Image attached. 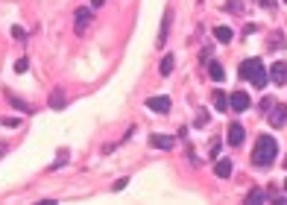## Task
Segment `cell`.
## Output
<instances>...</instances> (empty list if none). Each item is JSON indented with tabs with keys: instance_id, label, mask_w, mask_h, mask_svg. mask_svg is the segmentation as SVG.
Segmentation results:
<instances>
[{
	"instance_id": "cell-1",
	"label": "cell",
	"mask_w": 287,
	"mask_h": 205,
	"mask_svg": "<svg viewBox=\"0 0 287 205\" xmlns=\"http://www.w3.org/2000/svg\"><path fill=\"white\" fill-rule=\"evenodd\" d=\"M278 156V144H275L273 135H261L258 141H255V150H252V164H258V167H270Z\"/></svg>"
},
{
	"instance_id": "cell-2",
	"label": "cell",
	"mask_w": 287,
	"mask_h": 205,
	"mask_svg": "<svg viewBox=\"0 0 287 205\" xmlns=\"http://www.w3.org/2000/svg\"><path fill=\"white\" fill-rule=\"evenodd\" d=\"M238 73L243 76V79H249L255 88H267V82H270V73L264 71V65L258 59H246L243 65H240Z\"/></svg>"
},
{
	"instance_id": "cell-3",
	"label": "cell",
	"mask_w": 287,
	"mask_h": 205,
	"mask_svg": "<svg viewBox=\"0 0 287 205\" xmlns=\"http://www.w3.org/2000/svg\"><path fill=\"white\" fill-rule=\"evenodd\" d=\"M91 21H94V9H91V6L76 9V12H73V30H76V36H85V30H88Z\"/></svg>"
},
{
	"instance_id": "cell-4",
	"label": "cell",
	"mask_w": 287,
	"mask_h": 205,
	"mask_svg": "<svg viewBox=\"0 0 287 205\" xmlns=\"http://www.w3.org/2000/svg\"><path fill=\"white\" fill-rule=\"evenodd\" d=\"M267 121H270L273 129H281L287 123V106H273V109L267 111Z\"/></svg>"
},
{
	"instance_id": "cell-5",
	"label": "cell",
	"mask_w": 287,
	"mask_h": 205,
	"mask_svg": "<svg viewBox=\"0 0 287 205\" xmlns=\"http://www.w3.org/2000/svg\"><path fill=\"white\" fill-rule=\"evenodd\" d=\"M252 106V100L246 91H235V94L228 97V109H235V111H249Z\"/></svg>"
},
{
	"instance_id": "cell-6",
	"label": "cell",
	"mask_w": 287,
	"mask_h": 205,
	"mask_svg": "<svg viewBox=\"0 0 287 205\" xmlns=\"http://www.w3.org/2000/svg\"><path fill=\"white\" fill-rule=\"evenodd\" d=\"M270 79H273V85H284L287 82V62H273Z\"/></svg>"
},
{
	"instance_id": "cell-7",
	"label": "cell",
	"mask_w": 287,
	"mask_h": 205,
	"mask_svg": "<svg viewBox=\"0 0 287 205\" xmlns=\"http://www.w3.org/2000/svg\"><path fill=\"white\" fill-rule=\"evenodd\" d=\"M226 132H228V135H226V141H228L232 147H240V144H243V138H246V129H243L240 123H232Z\"/></svg>"
},
{
	"instance_id": "cell-8",
	"label": "cell",
	"mask_w": 287,
	"mask_h": 205,
	"mask_svg": "<svg viewBox=\"0 0 287 205\" xmlns=\"http://www.w3.org/2000/svg\"><path fill=\"white\" fill-rule=\"evenodd\" d=\"M147 109H153L156 114H167L170 111V97H150V100H147Z\"/></svg>"
},
{
	"instance_id": "cell-9",
	"label": "cell",
	"mask_w": 287,
	"mask_h": 205,
	"mask_svg": "<svg viewBox=\"0 0 287 205\" xmlns=\"http://www.w3.org/2000/svg\"><path fill=\"white\" fill-rule=\"evenodd\" d=\"M214 173H217V179H228V176H232V158H220Z\"/></svg>"
},
{
	"instance_id": "cell-10",
	"label": "cell",
	"mask_w": 287,
	"mask_h": 205,
	"mask_svg": "<svg viewBox=\"0 0 287 205\" xmlns=\"http://www.w3.org/2000/svg\"><path fill=\"white\" fill-rule=\"evenodd\" d=\"M150 144L156 147V150H170V147L176 144V141H173L170 135H153V138H150Z\"/></svg>"
},
{
	"instance_id": "cell-11",
	"label": "cell",
	"mask_w": 287,
	"mask_h": 205,
	"mask_svg": "<svg viewBox=\"0 0 287 205\" xmlns=\"http://www.w3.org/2000/svg\"><path fill=\"white\" fill-rule=\"evenodd\" d=\"M170 24H173V12H164V21H161V33H158V44H164L167 41V36H170Z\"/></svg>"
},
{
	"instance_id": "cell-12",
	"label": "cell",
	"mask_w": 287,
	"mask_h": 205,
	"mask_svg": "<svg viewBox=\"0 0 287 205\" xmlns=\"http://www.w3.org/2000/svg\"><path fill=\"white\" fill-rule=\"evenodd\" d=\"M50 109H56V111L65 109V91H62V88H56V91L50 94Z\"/></svg>"
},
{
	"instance_id": "cell-13",
	"label": "cell",
	"mask_w": 287,
	"mask_h": 205,
	"mask_svg": "<svg viewBox=\"0 0 287 205\" xmlns=\"http://www.w3.org/2000/svg\"><path fill=\"white\" fill-rule=\"evenodd\" d=\"M208 73H211V79H214V82H223V76H226V73H223V68H220V62H208Z\"/></svg>"
},
{
	"instance_id": "cell-14",
	"label": "cell",
	"mask_w": 287,
	"mask_h": 205,
	"mask_svg": "<svg viewBox=\"0 0 287 205\" xmlns=\"http://www.w3.org/2000/svg\"><path fill=\"white\" fill-rule=\"evenodd\" d=\"M6 100H9V103H12V106H15L18 111H33V109H30V103H24L21 97H15L12 91H6Z\"/></svg>"
},
{
	"instance_id": "cell-15",
	"label": "cell",
	"mask_w": 287,
	"mask_h": 205,
	"mask_svg": "<svg viewBox=\"0 0 287 205\" xmlns=\"http://www.w3.org/2000/svg\"><path fill=\"white\" fill-rule=\"evenodd\" d=\"M264 199H267V191H261V188H255V191L246 193V202L249 205H258V202H264Z\"/></svg>"
},
{
	"instance_id": "cell-16",
	"label": "cell",
	"mask_w": 287,
	"mask_h": 205,
	"mask_svg": "<svg viewBox=\"0 0 287 205\" xmlns=\"http://www.w3.org/2000/svg\"><path fill=\"white\" fill-rule=\"evenodd\" d=\"M173 62H176V59L167 53V56L161 59V65H158V73H161V76H170V73H173Z\"/></svg>"
},
{
	"instance_id": "cell-17",
	"label": "cell",
	"mask_w": 287,
	"mask_h": 205,
	"mask_svg": "<svg viewBox=\"0 0 287 205\" xmlns=\"http://www.w3.org/2000/svg\"><path fill=\"white\" fill-rule=\"evenodd\" d=\"M214 109L217 111H228V97L223 91H214Z\"/></svg>"
},
{
	"instance_id": "cell-18",
	"label": "cell",
	"mask_w": 287,
	"mask_h": 205,
	"mask_svg": "<svg viewBox=\"0 0 287 205\" xmlns=\"http://www.w3.org/2000/svg\"><path fill=\"white\" fill-rule=\"evenodd\" d=\"M214 36H217V41H223V44H228V41L235 38V33H232L228 26H217V30H214Z\"/></svg>"
},
{
	"instance_id": "cell-19",
	"label": "cell",
	"mask_w": 287,
	"mask_h": 205,
	"mask_svg": "<svg viewBox=\"0 0 287 205\" xmlns=\"http://www.w3.org/2000/svg\"><path fill=\"white\" fill-rule=\"evenodd\" d=\"M68 150H59V158H56V161H53V164H50V170H59V167H65V164H68Z\"/></svg>"
},
{
	"instance_id": "cell-20",
	"label": "cell",
	"mask_w": 287,
	"mask_h": 205,
	"mask_svg": "<svg viewBox=\"0 0 287 205\" xmlns=\"http://www.w3.org/2000/svg\"><path fill=\"white\" fill-rule=\"evenodd\" d=\"M12 38L15 41H26V30L24 26H12Z\"/></svg>"
},
{
	"instance_id": "cell-21",
	"label": "cell",
	"mask_w": 287,
	"mask_h": 205,
	"mask_svg": "<svg viewBox=\"0 0 287 205\" xmlns=\"http://www.w3.org/2000/svg\"><path fill=\"white\" fill-rule=\"evenodd\" d=\"M15 71L26 73V71H30V59H18V62H15Z\"/></svg>"
},
{
	"instance_id": "cell-22",
	"label": "cell",
	"mask_w": 287,
	"mask_h": 205,
	"mask_svg": "<svg viewBox=\"0 0 287 205\" xmlns=\"http://www.w3.org/2000/svg\"><path fill=\"white\" fill-rule=\"evenodd\" d=\"M278 44H284V38L278 36V33H273V38H270V50H275Z\"/></svg>"
},
{
	"instance_id": "cell-23",
	"label": "cell",
	"mask_w": 287,
	"mask_h": 205,
	"mask_svg": "<svg viewBox=\"0 0 287 205\" xmlns=\"http://www.w3.org/2000/svg\"><path fill=\"white\" fill-rule=\"evenodd\" d=\"M0 123H3V126H21L18 118H0Z\"/></svg>"
},
{
	"instance_id": "cell-24",
	"label": "cell",
	"mask_w": 287,
	"mask_h": 205,
	"mask_svg": "<svg viewBox=\"0 0 287 205\" xmlns=\"http://www.w3.org/2000/svg\"><path fill=\"white\" fill-rule=\"evenodd\" d=\"M273 106H275V103H273V100H270V97H267V100H264V103H261V114H267V111L273 109Z\"/></svg>"
},
{
	"instance_id": "cell-25",
	"label": "cell",
	"mask_w": 287,
	"mask_h": 205,
	"mask_svg": "<svg viewBox=\"0 0 287 205\" xmlns=\"http://www.w3.org/2000/svg\"><path fill=\"white\" fill-rule=\"evenodd\" d=\"M228 9H235V12H240V9H243V3H240V0H228Z\"/></svg>"
},
{
	"instance_id": "cell-26",
	"label": "cell",
	"mask_w": 287,
	"mask_h": 205,
	"mask_svg": "<svg viewBox=\"0 0 287 205\" xmlns=\"http://www.w3.org/2000/svg\"><path fill=\"white\" fill-rule=\"evenodd\" d=\"M123 188H126V179H120V182H114V185H111V191H123Z\"/></svg>"
},
{
	"instance_id": "cell-27",
	"label": "cell",
	"mask_w": 287,
	"mask_h": 205,
	"mask_svg": "<svg viewBox=\"0 0 287 205\" xmlns=\"http://www.w3.org/2000/svg\"><path fill=\"white\" fill-rule=\"evenodd\" d=\"M205 121H208V114H205V111H199V114H196V126H203Z\"/></svg>"
},
{
	"instance_id": "cell-28",
	"label": "cell",
	"mask_w": 287,
	"mask_h": 205,
	"mask_svg": "<svg viewBox=\"0 0 287 205\" xmlns=\"http://www.w3.org/2000/svg\"><path fill=\"white\" fill-rule=\"evenodd\" d=\"M217 153H220V141H211V158H214Z\"/></svg>"
},
{
	"instance_id": "cell-29",
	"label": "cell",
	"mask_w": 287,
	"mask_h": 205,
	"mask_svg": "<svg viewBox=\"0 0 287 205\" xmlns=\"http://www.w3.org/2000/svg\"><path fill=\"white\" fill-rule=\"evenodd\" d=\"M103 3H106V0H91V9H100Z\"/></svg>"
},
{
	"instance_id": "cell-30",
	"label": "cell",
	"mask_w": 287,
	"mask_h": 205,
	"mask_svg": "<svg viewBox=\"0 0 287 205\" xmlns=\"http://www.w3.org/2000/svg\"><path fill=\"white\" fill-rule=\"evenodd\" d=\"M3 153H9V144H3V141H0V156H3Z\"/></svg>"
},
{
	"instance_id": "cell-31",
	"label": "cell",
	"mask_w": 287,
	"mask_h": 205,
	"mask_svg": "<svg viewBox=\"0 0 287 205\" xmlns=\"http://www.w3.org/2000/svg\"><path fill=\"white\" fill-rule=\"evenodd\" d=\"M261 3L267 6V9H273V6H275V0H261Z\"/></svg>"
},
{
	"instance_id": "cell-32",
	"label": "cell",
	"mask_w": 287,
	"mask_h": 205,
	"mask_svg": "<svg viewBox=\"0 0 287 205\" xmlns=\"http://www.w3.org/2000/svg\"><path fill=\"white\" fill-rule=\"evenodd\" d=\"M284 3H287V0H284Z\"/></svg>"
}]
</instances>
